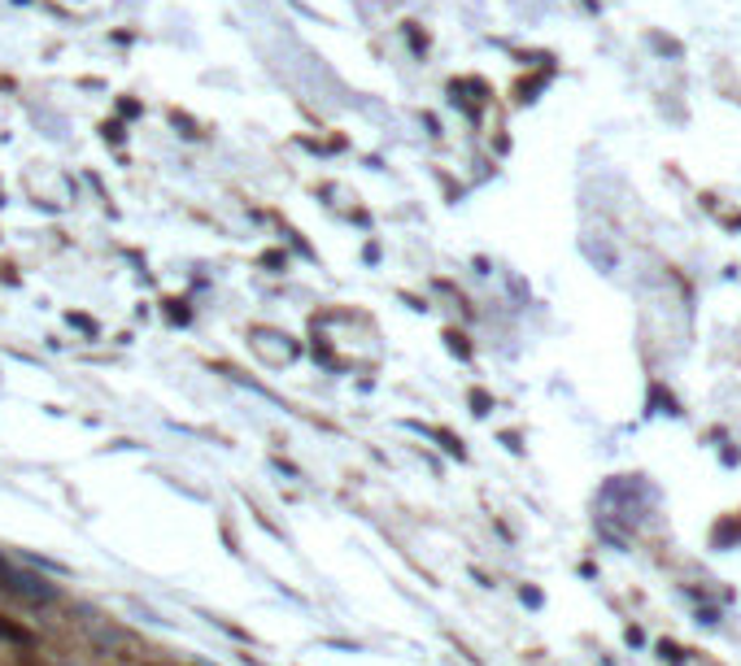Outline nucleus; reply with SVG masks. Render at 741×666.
<instances>
[{
	"label": "nucleus",
	"mask_w": 741,
	"mask_h": 666,
	"mask_svg": "<svg viewBox=\"0 0 741 666\" xmlns=\"http://www.w3.org/2000/svg\"><path fill=\"white\" fill-rule=\"evenodd\" d=\"M0 575L9 580V593L26 597V602H52V597H57V588H52L48 580H39V575H13V571H4V567H0Z\"/></svg>",
	"instance_id": "nucleus-1"
}]
</instances>
